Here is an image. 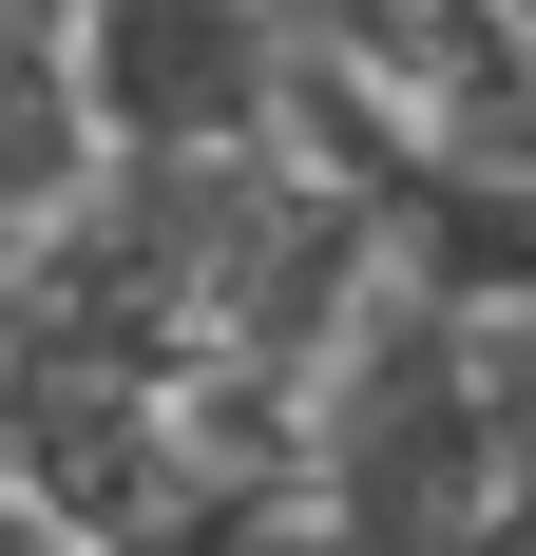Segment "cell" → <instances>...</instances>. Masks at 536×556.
I'll return each mask as SVG.
<instances>
[{
	"label": "cell",
	"mask_w": 536,
	"mask_h": 556,
	"mask_svg": "<svg viewBox=\"0 0 536 556\" xmlns=\"http://www.w3.org/2000/svg\"><path fill=\"white\" fill-rule=\"evenodd\" d=\"M518 460H498V365L460 307L383 288L307 422V556H480Z\"/></svg>",
	"instance_id": "cell-1"
},
{
	"label": "cell",
	"mask_w": 536,
	"mask_h": 556,
	"mask_svg": "<svg viewBox=\"0 0 536 556\" xmlns=\"http://www.w3.org/2000/svg\"><path fill=\"white\" fill-rule=\"evenodd\" d=\"M0 556H58V538H39V500H20V480H0Z\"/></svg>",
	"instance_id": "cell-4"
},
{
	"label": "cell",
	"mask_w": 536,
	"mask_h": 556,
	"mask_svg": "<svg viewBox=\"0 0 536 556\" xmlns=\"http://www.w3.org/2000/svg\"><path fill=\"white\" fill-rule=\"evenodd\" d=\"M288 0H97L77 20V97L115 154H268L288 135Z\"/></svg>",
	"instance_id": "cell-2"
},
{
	"label": "cell",
	"mask_w": 536,
	"mask_h": 556,
	"mask_svg": "<svg viewBox=\"0 0 536 556\" xmlns=\"http://www.w3.org/2000/svg\"><path fill=\"white\" fill-rule=\"evenodd\" d=\"M77 20H97V0H0V230H20V250L115 173L97 97H77Z\"/></svg>",
	"instance_id": "cell-3"
},
{
	"label": "cell",
	"mask_w": 536,
	"mask_h": 556,
	"mask_svg": "<svg viewBox=\"0 0 536 556\" xmlns=\"http://www.w3.org/2000/svg\"><path fill=\"white\" fill-rule=\"evenodd\" d=\"M0 307H20V230H0Z\"/></svg>",
	"instance_id": "cell-5"
}]
</instances>
